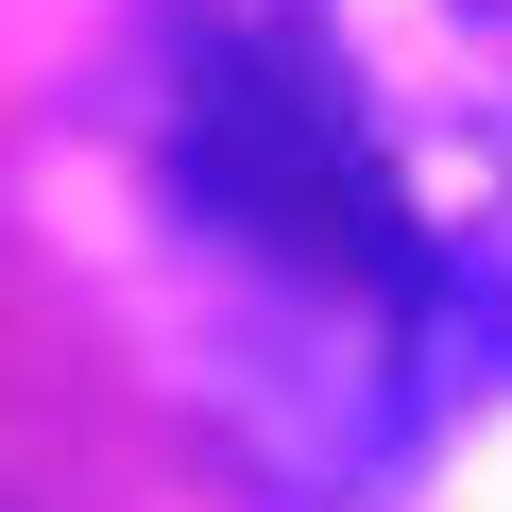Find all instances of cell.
Here are the masks:
<instances>
[{
    "label": "cell",
    "mask_w": 512,
    "mask_h": 512,
    "mask_svg": "<svg viewBox=\"0 0 512 512\" xmlns=\"http://www.w3.org/2000/svg\"><path fill=\"white\" fill-rule=\"evenodd\" d=\"M154 171H171V205L239 256V274H274L291 308H410L444 274V239L410 222L376 120L291 35L188 18L171 35V103H154Z\"/></svg>",
    "instance_id": "6da1fadb"
}]
</instances>
